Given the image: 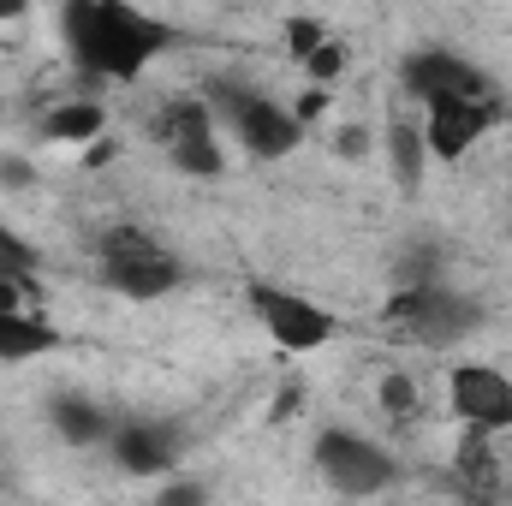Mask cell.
<instances>
[{
	"mask_svg": "<svg viewBox=\"0 0 512 506\" xmlns=\"http://www.w3.org/2000/svg\"><path fill=\"white\" fill-rule=\"evenodd\" d=\"M60 30H66L72 60L108 84H137L149 60L167 48V24L137 12L131 0H66Z\"/></svg>",
	"mask_w": 512,
	"mask_h": 506,
	"instance_id": "obj_1",
	"label": "cell"
},
{
	"mask_svg": "<svg viewBox=\"0 0 512 506\" xmlns=\"http://www.w3.org/2000/svg\"><path fill=\"white\" fill-rule=\"evenodd\" d=\"M96 262H102V280L114 286V292H126L137 304H149V298H167L173 286H179V256L167 251L155 233H143V227H131V221H114L102 239H96Z\"/></svg>",
	"mask_w": 512,
	"mask_h": 506,
	"instance_id": "obj_2",
	"label": "cell"
},
{
	"mask_svg": "<svg viewBox=\"0 0 512 506\" xmlns=\"http://www.w3.org/2000/svg\"><path fill=\"white\" fill-rule=\"evenodd\" d=\"M387 322H393L405 340H417V346H453L459 334L477 328V304L459 298V292L441 286V280H417V286H405V292L387 304Z\"/></svg>",
	"mask_w": 512,
	"mask_h": 506,
	"instance_id": "obj_3",
	"label": "cell"
},
{
	"mask_svg": "<svg viewBox=\"0 0 512 506\" xmlns=\"http://www.w3.org/2000/svg\"><path fill=\"white\" fill-rule=\"evenodd\" d=\"M251 310L280 352H322L340 334V316L328 304H316L304 292H286V286H268V280L251 286Z\"/></svg>",
	"mask_w": 512,
	"mask_h": 506,
	"instance_id": "obj_4",
	"label": "cell"
},
{
	"mask_svg": "<svg viewBox=\"0 0 512 506\" xmlns=\"http://www.w3.org/2000/svg\"><path fill=\"white\" fill-rule=\"evenodd\" d=\"M155 143L173 155V167L179 173H191V179H215V173H227V155H221V137H215V114H209V102H197V96H179V102H167L161 114H155Z\"/></svg>",
	"mask_w": 512,
	"mask_h": 506,
	"instance_id": "obj_5",
	"label": "cell"
},
{
	"mask_svg": "<svg viewBox=\"0 0 512 506\" xmlns=\"http://www.w3.org/2000/svg\"><path fill=\"white\" fill-rule=\"evenodd\" d=\"M489 126H495V96H465V90H453V96H429V102H423V149H429L435 161H465V155L483 143Z\"/></svg>",
	"mask_w": 512,
	"mask_h": 506,
	"instance_id": "obj_6",
	"label": "cell"
},
{
	"mask_svg": "<svg viewBox=\"0 0 512 506\" xmlns=\"http://www.w3.org/2000/svg\"><path fill=\"white\" fill-rule=\"evenodd\" d=\"M316 471L340 495H376V489L393 483V459L370 435H352V429H322L316 435Z\"/></svg>",
	"mask_w": 512,
	"mask_h": 506,
	"instance_id": "obj_7",
	"label": "cell"
},
{
	"mask_svg": "<svg viewBox=\"0 0 512 506\" xmlns=\"http://www.w3.org/2000/svg\"><path fill=\"white\" fill-rule=\"evenodd\" d=\"M227 120H233L239 143L251 149L256 161H286V155L304 143V120H298L292 108H280L274 96L233 90V96H227Z\"/></svg>",
	"mask_w": 512,
	"mask_h": 506,
	"instance_id": "obj_8",
	"label": "cell"
},
{
	"mask_svg": "<svg viewBox=\"0 0 512 506\" xmlns=\"http://www.w3.org/2000/svg\"><path fill=\"white\" fill-rule=\"evenodd\" d=\"M447 405L471 429H489V435L512 429V381L495 364H453L447 370Z\"/></svg>",
	"mask_w": 512,
	"mask_h": 506,
	"instance_id": "obj_9",
	"label": "cell"
},
{
	"mask_svg": "<svg viewBox=\"0 0 512 506\" xmlns=\"http://www.w3.org/2000/svg\"><path fill=\"white\" fill-rule=\"evenodd\" d=\"M399 90L417 96V102H429V96H453V90H465V96H489V78H483L465 54L417 48V54L399 66Z\"/></svg>",
	"mask_w": 512,
	"mask_h": 506,
	"instance_id": "obj_10",
	"label": "cell"
},
{
	"mask_svg": "<svg viewBox=\"0 0 512 506\" xmlns=\"http://www.w3.org/2000/svg\"><path fill=\"white\" fill-rule=\"evenodd\" d=\"M114 459H120V471H131V477H155V471H167L179 459V435L167 423L131 417V423L114 429Z\"/></svg>",
	"mask_w": 512,
	"mask_h": 506,
	"instance_id": "obj_11",
	"label": "cell"
},
{
	"mask_svg": "<svg viewBox=\"0 0 512 506\" xmlns=\"http://www.w3.org/2000/svg\"><path fill=\"white\" fill-rule=\"evenodd\" d=\"M60 352V328H48L36 310H0V364H30Z\"/></svg>",
	"mask_w": 512,
	"mask_h": 506,
	"instance_id": "obj_12",
	"label": "cell"
},
{
	"mask_svg": "<svg viewBox=\"0 0 512 506\" xmlns=\"http://www.w3.org/2000/svg\"><path fill=\"white\" fill-rule=\"evenodd\" d=\"M423 155H429V149H423V126H411V120L393 114V120H387V161H393V179H399L405 191L423 179Z\"/></svg>",
	"mask_w": 512,
	"mask_h": 506,
	"instance_id": "obj_13",
	"label": "cell"
},
{
	"mask_svg": "<svg viewBox=\"0 0 512 506\" xmlns=\"http://www.w3.org/2000/svg\"><path fill=\"white\" fill-rule=\"evenodd\" d=\"M108 126V114L96 108V102H60V108H48V120L42 131L54 137V143H90V137H102Z\"/></svg>",
	"mask_w": 512,
	"mask_h": 506,
	"instance_id": "obj_14",
	"label": "cell"
},
{
	"mask_svg": "<svg viewBox=\"0 0 512 506\" xmlns=\"http://www.w3.org/2000/svg\"><path fill=\"white\" fill-rule=\"evenodd\" d=\"M54 429L66 435V441H102V435H114V423H108V411H96L90 399H60L54 405Z\"/></svg>",
	"mask_w": 512,
	"mask_h": 506,
	"instance_id": "obj_15",
	"label": "cell"
},
{
	"mask_svg": "<svg viewBox=\"0 0 512 506\" xmlns=\"http://www.w3.org/2000/svg\"><path fill=\"white\" fill-rule=\"evenodd\" d=\"M36 268H42L36 245H30L24 233H12V227L0 221V274H12V280H30V286H36Z\"/></svg>",
	"mask_w": 512,
	"mask_h": 506,
	"instance_id": "obj_16",
	"label": "cell"
},
{
	"mask_svg": "<svg viewBox=\"0 0 512 506\" xmlns=\"http://www.w3.org/2000/svg\"><path fill=\"white\" fill-rule=\"evenodd\" d=\"M328 36H334V30H328L322 18H292V24H286V54H292V60L304 66V60H310V54H316V48H322Z\"/></svg>",
	"mask_w": 512,
	"mask_h": 506,
	"instance_id": "obj_17",
	"label": "cell"
},
{
	"mask_svg": "<svg viewBox=\"0 0 512 506\" xmlns=\"http://www.w3.org/2000/svg\"><path fill=\"white\" fill-rule=\"evenodd\" d=\"M340 72H346V42H340V36H328V42H322V48H316V54L304 60V78L328 90V84H334Z\"/></svg>",
	"mask_w": 512,
	"mask_h": 506,
	"instance_id": "obj_18",
	"label": "cell"
},
{
	"mask_svg": "<svg viewBox=\"0 0 512 506\" xmlns=\"http://www.w3.org/2000/svg\"><path fill=\"white\" fill-rule=\"evenodd\" d=\"M376 399H382V411H387V417H411V411H417V381L393 370V376H382Z\"/></svg>",
	"mask_w": 512,
	"mask_h": 506,
	"instance_id": "obj_19",
	"label": "cell"
},
{
	"mask_svg": "<svg viewBox=\"0 0 512 506\" xmlns=\"http://www.w3.org/2000/svg\"><path fill=\"white\" fill-rule=\"evenodd\" d=\"M30 18V0H0V24H24Z\"/></svg>",
	"mask_w": 512,
	"mask_h": 506,
	"instance_id": "obj_20",
	"label": "cell"
},
{
	"mask_svg": "<svg viewBox=\"0 0 512 506\" xmlns=\"http://www.w3.org/2000/svg\"><path fill=\"white\" fill-rule=\"evenodd\" d=\"M340 155H364V131H340Z\"/></svg>",
	"mask_w": 512,
	"mask_h": 506,
	"instance_id": "obj_21",
	"label": "cell"
}]
</instances>
